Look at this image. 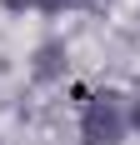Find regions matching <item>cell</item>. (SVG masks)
<instances>
[{"mask_svg": "<svg viewBox=\"0 0 140 145\" xmlns=\"http://www.w3.org/2000/svg\"><path fill=\"white\" fill-rule=\"evenodd\" d=\"M75 130H80V145H125L130 140V95L115 85L80 95Z\"/></svg>", "mask_w": 140, "mask_h": 145, "instance_id": "6da1fadb", "label": "cell"}, {"mask_svg": "<svg viewBox=\"0 0 140 145\" xmlns=\"http://www.w3.org/2000/svg\"><path fill=\"white\" fill-rule=\"evenodd\" d=\"M40 15H60V10H80V5H105V0H30Z\"/></svg>", "mask_w": 140, "mask_h": 145, "instance_id": "7a4b0ae2", "label": "cell"}, {"mask_svg": "<svg viewBox=\"0 0 140 145\" xmlns=\"http://www.w3.org/2000/svg\"><path fill=\"white\" fill-rule=\"evenodd\" d=\"M130 135H140V90L130 95Z\"/></svg>", "mask_w": 140, "mask_h": 145, "instance_id": "3957f363", "label": "cell"}]
</instances>
